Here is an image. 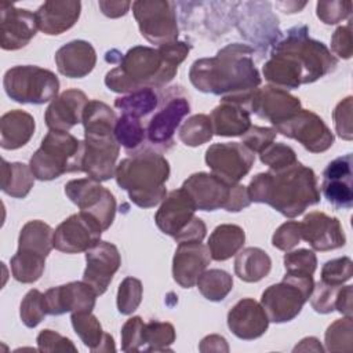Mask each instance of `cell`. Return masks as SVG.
I'll list each match as a JSON object with an SVG mask.
<instances>
[{"instance_id": "cell-20", "label": "cell", "mask_w": 353, "mask_h": 353, "mask_svg": "<svg viewBox=\"0 0 353 353\" xmlns=\"http://www.w3.org/2000/svg\"><path fill=\"white\" fill-rule=\"evenodd\" d=\"M301 109L299 98L273 85L256 88L250 105L251 113L270 121L273 125L285 121Z\"/></svg>"}, {"instance_id": "cell-7", "label": "cell", "mask_w": 353, "mask_h": 353, "mask_svg": "<svg viewBox=\"0 0 353 353\" xmlns=\"http://www.w3.org/2000/svg\"><path fill=\"white\" fill-rule=\"evenodd\" d=\"M160 102L152 117L145 123V148L157 153L167 152L174 145V134L190 112L189 99L181 85L160 88ZM142 149V150H143Z\"/></svg>"}, {"instance_id": "cell-29", "label": "cell", "mask_w": 353, "mask_h": 353, "mask_svg": "<svg viewBox=\"0 0 353 353\" xmlns=\"http://www.w3.org/2000/svg\"><path fill=\"white\" fill-rule=\"evenodd\" d=\"M250 109L236 101L222 99L221 103L211 112V124L216 135L240 137L251 127Z\"/></svg>"}, {"instance_id": "cell-40", "label": "cell", "mask_w": 353, "mask_h": 353, "mask_svg": "<svg viewBox=\"0 0 353 353\" xmlns=\"http://www.w3.org/2000/svg\"><path fill=\"white\" fill-rule=\"evenodd\" d=\"M196 284L200 294L205 299L212 302H219V301H223L228 296V294L232 291L233 279L228 272L222 269H210V270H204L199 276Z\"/></svg>"}, {"instance_id": "cell-33", "label": "cell", "mask_w": 353, "mask_h": 353, "mask_svg": "<svg viewBox=\"0 0 353 353\" xmlns=\"http://www.w3.org/2000/svg\"><path fill=\"white\" fill-rule=\"evenodd\" d=\"M270 268V256L258 247H247L236 254L234 273L243 281L256 283L269 274Z\"/></svg>"}, {"instance_id": "cell-36", "label": "cell", "mask_w": 353, "mask_h": 353, "mask_svg": "<svg viewBox=\"0 0 353 353\" xmlns=\"http://www.w3.org/2000/svg\"><path fill=\"white\" fill-rule=\"evenodd\" d=\"M160 95L154 88H141L114 101V108L121 114H128L137 119H145L159 106Z\"/></svg>"}, {"instance_id": "cell-34", "label": "cell", "mask_w": 353, "mask_h": 353, "mask_svg": "<svg viewBox=\"0 0 353 353\" xmlns=\"http://www.w3.org/2000/svg\"><path fill=\"white\" fill-rule=\"evenodd\" d=\"M34 183V175L30 165L23 163H8L1 160V190L15 199H23L28 196Z\"/></svg>"}, {"instance_id": "cell-21", "label": "cell", "mask_w": 353, "mask_h": 353, "mask_svg": "<svg viewBox=\"0 0 353 353\" xmlns=\"http://www.w3.org/2000/svg\"><path fill=\"white\" fill-rule=\"evenodd\" d=\"M352 153L328 163L323 172L321 190L327 201L335 208L350 210L353 205Z\"/></svg>"}, {"instance_id": "cell-28", "label": "cell", "mask_w": 353, "mask_h": 353, "mask_svg": "<svg viewBox=\"0 0 353 353\" xmlns=\"http://www.w3.org/2000/svg\"><path fill=\"white\" fill-rule=\"evenodd\" d=\"M58 72L70 79H81L91 73L97 63L94 47L84 40H73L55 52Z\"/></svg>"}, {"instance_id": "cell-47", "label": "cell", "mask_w": 353, "mask_h": 353, "mask_svg": "<svg viewBox=\"0 0 353 353\" xmlns=\"http://www.w3.org/2000/svg\"><path fill=\"white\" fill-rule=\"evenodd\" d=\"M353 274V262L349 256L335 258L324 263L321 269V281L332 285H342Z\"/></svg>"}, {"instance_id": "cell-5", "label": "cell", "mask_w": 353, "mask_h": 353, "mask_svg": "<svg viewBox=\"0 0 353 353\" xmlns=\"http://www.w3.org/2000/svg\"><path fill=\"white\" fill-rule=\"evenodd\" d=\"M309 28L298 25L287 32V37L277 41L272 55L284 59L298 74L301 84H307L328 74L336 68V58L324 43L309 37Z\"/></svg>"}, {"instance_id": "cell-59", "label": "cell", "mask_w": 353, "mask_h": 353, "mask_svg": "<svg viewBox=\"0 0 353 353\" xmlns=\"http://www.w3.org/2000/svg\"><path fill=\"white\" fill-rule=\"evenodd\" d=\"M102 14H105L109 18H119L121 15H125L128 8L132 6L130 1H109V0H101L98 3Z\"/></svg>"}, {"instance_id": "cell-17", "label": "cell", "mask_w": 353, "mask_h": 353, "mask_svg": "<svg viewBox=\"0 0 353 353\" xmlns=\"http://www.w3.org/2000/svg\"><path fill=\"white\" fill-rule=\"evenodd\" d=\"M85 261L83 281L91 285L98 295H102L121 265L120 252L114 244L99 241L85 251Z\"/></svg>"}, {"instance_id": "cell-22", "label": "cell", "mask_w": 353, "mask_h": 353, "mask_svg": "<svg viewBox=\"0 0 353 353\" xmlns=\"http://www.w3.org/2000/svg\"><path fill=\"white\" fill-rule=\"evenodd\" d=\"M196 210L193 199L183 188H179L165 196L154 215V221L163 233L175 237L189 226Z\"/></svg>"}, {"instance_id": "cell-49", "label": "cell", "mask_w": 353, "mask_h": 353, "mask_svg": "<svg viewBox=\"0 0 353 353\" xmlns=\"http://www.w3.org/2000/svg\"><path fill=\"white\" fill-rule=\"evenodd\" d=\"M342 285H332L324 281L314 284L310 295V305L317 313H331L335 310V298Z\"/></svg>"}, {"instance_id": "cell-6", "label": "cell", "mask_w": 353, "mask_h": 353, "mask_svg": "<svg viewBox=\"0 0 353 353\" xmlns=\"http://www.w3.org/2000/svg\"><path fill=\"white\" fill-rule=\"evenodd\" d=\"M84 141L68 131L50 130L40 148L30 157V170L36 179L51 181L66 172H81Z\"/></svg>"}, {"instance_id": "cell-26", "label": "cell", "mask_w": 353, "mask_h": 353, "mask_svg": "<svg viewBox=\"0 0 353 353\" xmlns=\"http://www.w3.org/2000/svg\"><path fill=\"white\" fill-rule=\"evenodd\" d=\"M87 103L88 98L83 91L77 88L66 90L51 101L46 110L44 121L50 130L68 131L83 121Z\"/></svg>"}, {"instance_id": "cell-44", "label": "cell", "mask_w": 353, "mask_h": 353, "mask_svg": "<svg viewBox=\"0 0 353 353\" xmlns=\"http://www.w3.org/2000/svg\"><path fill=\"white\" fill-rule=\"evenodd\" d=\"M142 301V283L135 277H125L117 291V309L121 314L135 312Z\"/></svg>"}, {"instance_id": "cell-46", "label": "cell", "mask_w": 353, "mask_h": 353, "mask_svg": "<svg viewBox=\"0 0 353 353\" xmlns=\"http://www.w3.org/2000/svg\"><path fill=\"white\" fill-rule=\"evenodd\" d=\"M261 161L270 168V171H279L294 164L296 160L295 152L284 143H270L259 153Z\"/></svg>"}, {"instance_id": "cell-35", "label": "cell", "mask_w": 353, "mask_h": 353, "mask_svg": "<svg viewBox=\"0 0 353 353\" xmlns=\"http://www.w3.org/2000/svg\"><path fill=\"white\" fill-rule=\"evenodd\" d=\"M54 230L50 225L43 221L34 219L29 221L23 225L19 233L18 250L30 251L34 254H40L47 258V255L54 248Z\"/></svg>"}, {"instance_id": "cell-54", "label": "cell", "mask_w": 353, "mask_h": 353, "mask_svg": "<svg viewBox=\"0 0 353 353\" xmlns=\"http://www.w3.org/2000/svg\"><path fill=\"white\" fill-rule=\"evenodd\" d=\"M37 346L40 352H77V347L69 338L52 330H43L37 335Z\"/></svg>"}, {"instance_id": "cell-60", "label": "cell", "mask_w": 353, "mask_h": 353, "mask_svg": "<svg viewBox=\"0 0 353 353\" xmlns=\"http://www.w3.org/2000/svg\"><path fill=\"white\" fill-rule=\"evenodd\" d=\"M200 350L201 352H228L229 347L226 345V339L219 335H208L205 336L201 343H200Z\"/></svg>"}, {"instance_id": "cell-43", "label": "cell", "mask_w": 353, "mask_h": 353, "mask_svg": "<svg viewBox=\"0 0 353 353\" xmlns=\"http://www.w3.org/2000/svg\"><path fill=\"white\" fill-rule=\"evenodd\" d=\"M353 342L352 317H343L334 321L325 332V349L328 352H349Z\"/></svg>"}, {"instance_id": "cell-2", "label": "cell", "mask_w": 353, "mask_h": 353, "mask_svg": "<svg viewBox=\"0 0 353 353\" xmlns=\"http://www.w3.org/2000/svg\"><path fill=\"white\" fill-rule=\"evenodd\" d=\"M254 48L247 44H228L212 58L193 62L190 83L201 92L239 99L251 95L261 84V76L252 61Z\"/></svg>"}, {"instance_id": "cell-27", "label": "cell", "mask_w": 353, "mask_h": 353, "mask_svg": "<svg viewBox=\"0 0 353 353\" xmlns=\"http://www.w3.org/2000/svg\"><path fill=\"white\" fill-rule=\"evenodd\" d=\"M81 3L76 0L43 3L34 12L37 28L46 34H61L70 29L79 19Z\"/></svg>"}, {"instance_id": "cell-56", "label": "cell", "mask_w": 353, "mask_h": 353, "mask_svg": "<svg viewBox=\"0 0 353 353\" xmlns=\"http://www.w3.org/2000/svg\"><path fill=\"white\" fill-rule=\"evenodd\" d=\"M331 48L332 51L343 59H349L353 52V44H352V30H350V22L345 26H339L332 37H331Z\"/></svg>"}, {"instance_id": "cell-19", "label": "cell", "mask_w": 353, "mask_h": 353, "mask_svg": "<svg viewBox=\"0 0 353 353\" xmlns=\"http://www.w3.org/2000/svg\"><path fill=\"white\" fill-rule=\"evenodd\" d=\"M34 12L4 3L0 7V33L3 50H19L25 47L37 32Z\"/></svg>"}, {"instance_id": "cell-8", "label": "cell", "mask_w": 353, "mask_h": 353, "mask_svg": "<svg viewBox=\"0 0 353 353\" xmlns=\"http://www.w3.org/2000/svg\"><path fill=\"white\" fill-rule=\"evenodd\" d=\"M314 288L313 274L287 273L277 284L268 287L262 292L261 305L269 321L285 323L295 319Z\"/></svg>"}, {"instance_id": "cell-4", "label": "cell", "mask_w": 353, "mask_h": 353, "mask_svg": "<svg viewBox=\"0 0 353 353\" xmlns=\"http://www.w3.org/2000/svg\"><path fill=\"white\" fill-rule=\"evenodd\" d=\"M168 176V161L160 153L150 149H143L121 160L114 171L117 185L141 208L154 207L165 199Z\"/></svg>"}, {"instance_id": "cell-16", "label": "cell", "mask_w": 353, "mask_h": 353, "mask_svg": "<svg viewBox=\"0 0 353 353\" xmlns=\"http://www.w3.org/2000/svg\"><path fill=\"white\" fill-rule=\"evenodd\" d=\"M98 294L84 281H72L52 287L44 294L47 314L59 316L63 313L91 312L95 306Z\"/></svg>"}, {"instance_id": "cell-32", "label": "cell", "mask_w": 353, "mask_h": 353, "mask_svg": "<svg viewBox=\"0 0 353 353\" xmlns=\"http://www.w3.org/2000/svg\"><path fill=\"white\" fill-rule=\"evenodd\" d=\"M245 233L244 230L232 223H223L214 229L208 239V250L211 259L214 261H226L236 255L244 245Z\"/></svg>"}, {"instance_id": "cell-31", "label": "cell", "mask_w": 353, "mask_h": 353, "mask_svg": "<svg viewBox=\"0 0 353 353\" xmlns=\"http://www.w3.org/2000/svg\"><path fill=\"white\" fill-rule=\"evenodd\" d=\"M70 320L76 334L91 352L116 350L113 336L103 332L99 320L91 312L72 313Z\"/></svg>"}, {"instance_id": "cell-58", "label": "cell", "mask_w": 353, "mask_h": 353, "mask_svg": "<svg viewBox=\"0 0 353 353\" xmlns=\"http://www.w3.org/2000/svg\"><path fill=\"white\" fill-rule=\"evenodd\" d=\"M352 295H353V287L346 285L341 287L336 298H335V309L342 313L346 317H352Z\"/></svg>"}, {"instance_id": "cell-23", "label": "cell", "mask_w": 353, "mask_h": 353, "mask_svg": "<svg viewBox=\"0 0 353 353\" xmlns=\"http://www.w3.org/2000/svg\"><path fill=\"white\" fill-rule=\"evenodd\" d=\"M302 239L316 251H330L345 245L346 237L341 222L335 216L313 211L301 222Z\"/></svg>"}, {"instance_id": "cell-12", "label": "cell", "mask_w": 353, "mask_h": 353, "mask_svg": "<svg viewBox=\"0 0 353 353\" xmlns=\"http://www.w3.org/2000/svg\"><path fill=\"white\" fill-rule=\"evenodd\" d=\"M274 130L284 137L296 139L312 153L325 152L334 143V134L323 119L306 109H301L285 121L274 125Z\"/></svg>"}, {"instance_id": "cell-50", "label": "cell", "mask_w": 353, "mask_h": 353, "mask_svg": "<svg viewBox=\"0 0 353 353\" xmlns=\"http://www.w3.org/2000/svg\"><path fill=\"white\" fill-rule=\"evenodd\" d=\"M143 320L139 316L128 319L121 328V350L139 352L143 347Z\"/></svg>"}, {"instance_id": "cell-15", "label": "cell", "mask_w": 353, "mask_h": 353, "mask_svg": "<svg viewBox=\"0 0 353 353\" xmlns=\"http://www.w3.org/2000/svg\"><path fill=\"white\" fill-rule=\"evenodd\" d=\"M119 153L120 143L117 142L114 132H84L83 171L88 175V178L103 182L114 176Z\"/></svg>"}, {"instance_id": "cell-52", "label": "cell", "mask_w": 353, "mask_h": 353, "mask_svg": "<svg viewBox=\"0 0 353 353\" xmlns=\"http://www.w3.org/2000/svg\"><path fill=\"white\" fill-rule=\"evenodd\" d=\"M302 240L301 222L288 221L277 228L272 237V244L281 251L292 250Z\"/></svg>"}, {"instance_id": "cell-48", "label": "cell", "mask_w": 353, "mask_h": 353, "mask_svg": "<svg viewBox=\"0 0 353 353\" xmlns=\"http://www.w3.org/2000/svg\"><path fill=\"white\" fill-rule=\"evenodd\" d=\"M284 266L287 273L313 274L317 268V258L313 251L299 248L284 255Z\"/></svg>"}, {"instance_id": "cell-57", "label": "cell", "mask_w": 353, "mask_h": 353, "mask_svg": "<svg viewBox=\"0 0 353 353\" xmlns=\"http://www.w3.org/2000/svg\"><path fill=\"white\" fill-rule=\"evenodd\" d=\"M205 232H207V228H205V223L194 216L193 221L189 223V226L181 232L178 236H175V241L176 243H185V241H201L204 237H205Z\"/></svg>"}, {"instance_id": "cell-3", "label": "cell", "mask_w": 353, "mask_h": 353, "mask_svg": "<svg viewBox=\"0 0 353 353\" xmlns=\"http://www.w3.org/2000/svg\"><path fill=\"white\" fill-rule=\"evenodd\" d=\"M247 190L251 201L269 204L288 218L301 215L320 201L316 174L299 161L279 171L256 174Z\"/></svg>"}, {"instance_id": "cell-39", "label": "cell", "mask_w": 353, "mask_h": 353, "mask_svg": "<svg viewBox=\"0 0 353 353\" xmlns=\"http://www.w3.org/2000/svg\"><path fill=\"white\" fill-rule=\"evenodd\" d=\"M12 277L23 284L37 281L46 266V256L25 250H18L10 261Z\"/></svg>"}, {"instance_id": "cell-14", "label": "cell", "mask_w": 353, "mask_h": 353, "mask_svg": "<svg viewBox=\"0 0 353 353\" xmlns=\"http://www.w3.org/2000/svg\"><path fill=\"white\" fill-rule=\"evenodd\" d=\"M254 160V153L239 142L214 143L205 150V163L212 174L230 185L250 172Z\"/></svg>"}, {"instance_id": "cell-30", "label": "cell", "mask_w": 353, "mask_h": 353, "mask_svg": "<svg viewBox=\"0 0 353 353\" xmlns=\"http://www.w3.org/2000/svg\"><path fill=\"white\" fill-rule=\"evenodd\" d=\"M34 132V119L23 110H10L0 119V145L14 150L26 145Z\"/></svg>"}, {"instance_id": "cell-55", "label": "cell", "mask_w": 353, "mask_h": 353, "mask_svg": "<svg viewBox=\"0 0 353 353\" xmlns=\"http://www.w3.org/2000/svg\"><path fill=\"white\" fill-rule=\"evenodd\" d=\"M334 121L335 130L338 135L346 141L353 138L352 132V97H346L341 101L334 110Z\"/></svg>"}, {"instance_id": "cell-13", "label": "cell", "mask_w": 353, "mask_h": 353, "mask_svg": "<svg viewBox=\"0 0 353 353\" xmlns=\"http://www.w3.org/2000/svg\"><path fill=\"white\" fill-rule=\"evenodd\" d=\"M102 232L97 218L80 211L66 218L54 230V248L66 254L85 252L101 241Z\"/></svg>"}, {"instance_id": "cell-18", "label": "cell", "mask_w": 353, "mask_h": 353, "mask_svg": "<svg viewBox=\"0 0 353 353\" xmlns=\"http://www.w3.org/2000/svg\"><path fill=\"white\" fill-rule=\"evenodd\" d=\"M233 185L226 183L212 172H196L183 182L182 188L193 199L197 210L215 211L228 208Z\"/></svg>"}, {"instance_id": "cell-9", "label": "cell", "mask_w": 353, "mask_h": 353, "mask_svg": "<svg viewBox=\"0 0 353 353\" xmlns=\"http://www.w3.org/2000/svg\"><path fill=\"white\" fill-rule=\"evenodd\" d=\"M6 94L19 103L41 105L57 98L58 77L48 69L18 65L8 69L3 79Z\"/></svg>"}, {"instance_id": "cell-1", "label": "cell", "mask_w": 353, "mask_h": 353, "mask_svg": "<svg viewBox=\"0 0 353 353\" xmlns=\"http://www.w3.org/2000/svg\"><path fill=\"white\" fill-rule=\"evenodd\" d=\"M189 51L190 46L178 40L159 48L135 46L106 73L105 84L109 90L121 94L141 88H164L174 79Z\"/></svg>"}, {"instance_id": "cell-38", "label": "cell", "mask_w": 353, "mask_h": 353, "mask_svg": "<svg viewBox=\"0 0 353 353\" xmlns=\"http://www.w3.org/2000/svg\"><path fill=\"white\" fill-rule=\"evenodd\" d=\"M84 132L95 134H112L114 132V125L117 117L113 109L101 101H88L83 113Z\"/></svg>"}, {"instance_id": "cell-10", "label": "cell", "mask_w": 353, "mask_h": 353, "mask_svg": "<svg viewBox=\"0 0 353 353\" xmlns=\"http://www.w3.org/2000/svg\"><path fill=\"white\" fill-rule=\"evenodd\" d=\"M132 12L141 34L149 43L160 47L176 41L175 3L168 0H138L132 3Z\"/></svg>"}, {"instance_id": "cell-45", "label": "cell", "mask_w": 353, "mask_h": 353, "mask_svg": "<svg viewBox=\"0 0 353 353\" xmlns=\"http://www.w3.org/2000/svg\"><path fill=\"white\" fill-rule=\"evenodd\" d=\"M19 314L22 323L26 327L34 328L47 314L44 305V294H41L39 290H30L21 302Z\"/></svg>"}, {"instance_id": "cell-37", "label": "cell", "mask_w": 353, "mask_h": 353, "mask_svg": "<svg viewBox=\"0 0 353 353\" xmlns=\"http://www.w3.org/2000/svg\"><path fill=\"white\" fill-rule=\"evenodd\" d=\"M114 137L128 154H135L145 148V121L128 114H121L114 125Z\"/></svg>"}, {"instance_id": "cell-53", "label": "cell", "mask_w": 353, "mask_h": 353, "mask_svg": "<svg viewBox=\"0 0 353 353\" xmlns=\"http://www.w3.org/2000/svg\"><path fill=\"white\" fill-rule=\"evenodd\" d=\"M276 135L277 131L274 128L251 125L248 131L244 135H241V139L243 145L247 146L252 153H261L270 143H273Z\"/></svg>"}, {"instance_id": "cell-51", "label": "cell", "mask_w": 353, "mask_h": 353, "mask_svg": "<svg viewBox=\"0 0 353 353\" xmlns=\"http://www.w3.org/2000/svg\"><path fill=\"white\" fill-rule=\"evenodd\" d=\"M352 14L350 1H319L317 3V17L327 25H335Z\"/></svg>"}, {"instance_id": "cell-11", "label": "cell", "mask_w": 353, "mask_h": 353, "mask_svg": "<svg viewBox=\"0 0 353 353\" xmlns=\"http://www.w3.org/2000/svg\"><path fill=\"white\" fill-rule=\"evenodd\" d=\"M65 194L80 208V211L88 212L97 218L103 230L113 223L116 215L114 196L98 181L91 178L69 181L65 185Z\"/></svg>"}, {"instance_id": "cell-25", "label": "cell", "mask_w": 353, "mask_h": 353, "mask_svg": "<svg viewBox=\"0 0 353 353\" xmlns=\"http://www.w3.org/2000/svg\"><path fill=\"white\" fill-rule=\"evenodd\" d=\"M228 327L237 338L251 341L266 332L269 317L261 303L252 298H244L229 310Z\"/></svg>"}, {"instance_id": "cell-42", "label": "cell", "mask_w": 353, "mask_h": 353, "mask_svg": "<svg viewBox=\"0 0 353 353\" xmlns=\"http://www.w3.org/2000/svg\"><path fill=\"white\" fill-rule=\"evenodd\" d=\"M175 341V330L171 323L149 321L143 325V347L146 352L170 350V345Z\"/></svg>"}, {"instance_id": "cell-41", "label": "cell", "mask_w": 353, "mask_h": 353, "mask_svg": "<svg viewBox=\"0 0 353 353\" xmlns=\"http://www.w3.org/2000/svg\"><path fill=\"white\" fill-rule=\"evenodd\" d=\"M212 124L207 114L190 116L179 128L178 137L188 146H199L208 142L212 138Z\"/></svg>"}, {"instance_id": "cell-24", "label": "cell", "mask_w": 353, "mask_h": 353, "mask_svg": "<svg viewBox=\"0 0 353 353\" xmlns=\"http://www.w3.org/2000/svg\"><path fill=\"white\" fill-rule=\"evenodd\" d=\"M211 262V254L207 245L201 241L178 243L172 259L174 280L183 288H190L196 284L199 276L207 269Z\"/></svg>"}]
</instances>
